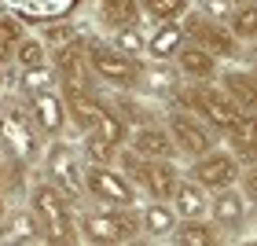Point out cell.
I'll return each instance as SVG.
<instances>
[{
	"mask_svg": "<svg viewBox=\"0 0 257 246\" xmlns=\"http://www.w3.org/2000/svg\"><path fill=\"white\" fill-rule=\"evenodd\" d=\"M173 107L195 114V118L206 121L217 136L228 133V129H235L246 118V114L228 99V92L220 85H209V81H180L177 92H173Z\"/></svg>",
	"mask_w": 257,
	"mask_h": 246,
	"instance_id": "6da1fadb",
	"label": "cell"
},
{
	"mask_svg": "<svg viewBox=\"0 0 257 246\" xmlns=\"http://www.w3.org/2000/svg\"><path fill=\"white\" fill-rule=\"evenodd\" d=\"M77 231L85 242H96V246L136 242L144 235V228H140V206H103V209H92V213H81Z\"/></svg>",
	"mask_w": 257,
	"mask_h": 246,
	"instance_id": "7a4b0ae2",
	"label": "cell"
},
{
	"mask_svg": "<svg viewBox=\"0 0 257 246\" xmlns=\"http://www.w3.org/2000/svg\"><path fill=\"white\" fill-rule=\"evenodd\" d=\"M114 166H118L147 198H166V202H169V195H173V187H177V180L184 177L173 158H140L136 151H128L125 144L118 147Z\"/></svg>",
	"mask_w": 257,
	"mask_h": 246,
	"instance_id": "3957f363",
	"label": "cell"
},
{
	"mask_svg": "<svg viewBox=\"0 0 257 246\" xmlns=\"http://www.w3.org/2000/svg\"><path fill=\"white\" fill-rule=\"evenodd\" d=\"M81 184H85V195L92 198V202H99V206H140V187L128 180L118 166L85 162Z\"/></svg>",
	"mask_w": 257,
	"mask_h": 246,
	"instance_id": "277c9868",
	"label": "cell"
},
{
	"mask_svg": "<svg viewBox=\"0 0 257 246\" xmlns=\"http://www.w3.org/2000/svg\"><path fill=\"white\" fill-rule=\"evenodd\" d=\"M88 70H92V81L128 92V88H136L140 59L114 48L110 41H88Z\"/></svg>",
	"mask_w": 257,
	"mask_h": 246,
	"instance_id": "5b68a950",
	"label": "cell"
},
{
	"mask_svg": "<svg viewBox=\"0 0 257 246\" xmlns=\"http://www.w3.org/2000/svg\"><path fill=\"white\" fill-rule=\"evenodd\" d=\"M0 144L8 147V155L15 162H30L44 151L41 129L33 125L30 110H22L19 103H11V99L0 103Z\"/></svg>",
	"mask_w": 257,
	"mask_h": 246,
	"instance_id": "8992f818",
	"label": "cell"
},
{
	"mask_svg": "<svg viewBox=\"0 0 257 246\" xmlns=\"http://www.w3.org/2000/svg\"><path fill=\"white\" fill-rule=\"evenodd\" d=\"M180 33H184V41H191V44H198V48L213 52L217 59H231V55L242 52V44L228 33L224 22L206 19L202 11H195V8H188L180 15Z\"/></svg>",
	"mask_w": 257,
	"mask_h": 246,
	"instance_id": "52a82bcc",
	"label": "cell"
},
{
	"mask_svg": "<svg viewBox=\"0 0 257 246\" xmlns=\"http://www.w3.org/2000/svg\"><path fill=\"white\" fill-rule=\"evenodd\" d=\"M41 155H44V173H48V180L59 187V191L70 198V202H77V198L85 195V184H81L85 158H81L70 144H63L59 136H55V144H48V147L41 151Z\"/></svg>",
	"mask_w": 257,
	"mask_h": 246,
	"instance_id": "ba28073f",
	"label": "cell"
},
{
	"mask_svg": "<svg viewBox=\"0 0 257 246\" xmlns=\"http://www.w3.org/2000/svg\"><path fill=\"white\" fill-rule=\"evenodd\" d=\"M239 173H242V166L228 147H209L206 155L191 158V166L184 169V177H191L198 187H206V191H220V187L239 184Z\"/></svg>",
	"mask_w": 257,
	"mask_h": 246,
	"instance_id": "9c48e42d",
	"label": "cell"
},
{
	"mask_svg": "<svg viewBox=\"0 0 257 246\" xmlns=\"http://www.w3.org/2000/svg\"><path fill=\"white\" fill-rule=\"evenodd\" d=\"M166 133H169V140H173V147H177V155L188 158V162L198 158V155H206L209 147H217V133H213V129H209L206 121H198L195 114L180 110V107L169 110Z\"/></svg>",
	"mask_w": 257,
	"mask_h": 246,
	"instance_id": "30bf717a",
	"label": "cell"
},
{
	"mask_svg": "<svg viewBox=\"0 0 257 246\" xmlns=\"http://www.w3.org/2000/svg\"><path fill=\"white\" fill-rule=\"evenodd\" d=\"M52 70L59 88H92V70H88V41L70 37L52 48Z\"/></svg>",
	"mask_w": 257,
	"mask_h": 246,
	"instance_id": "8fae6325",
	"label": "cell"
},
{
	"mask_svg": "<svg viewBox=\"0 0 257 246\" xmlns=\"http://www.w3.org/2000/svg\"><path fill=\"white\" fill-rule=\"evenodd\" d=\"M206 217L217 224V231L224 239L239 235L250 220V198L239 191V184L231 187H220V191H209V206H206Z\"/></svg>",
	"mask_w": 257,
	"mask_h": 246,
	"instance_id": "7c38bea8",
	"label": "cell"
},
{
	"mask_svg": "<svg viewBox=\"0 0 257 246\" xmlns=\"http://www.w3.org/2000/svg\"><path fill=\"white\" fill-rule=\"evenodd\" d=\"M26 103H30L26 110H30L33 125L41 129V136H59L63 129H66V103H63L59 85L33 92V96H26Z\"/></svg>",
	"mask_w": 257,
	"mask_h": 246,
	"instance_id": "4fadbf2b",
	"label": "cell"
},
{
	"mask_svg": "<svg viewBox=\"0 0 257 246\" xmlns=\"http://www.w3.org/2000/svg\"><path fill=\"white\" fill-rule=\"evenodd\" d=\"M59 92H63V103H66V125H74L77 133L96 129L99 118L110 110V103L99 99L92 88H59Z\"/></svg>",
	"mask_w": 257,
	"mask_h": 246,
	"instance_id": "5bb4252c",
	"label": "cell"
},
{
	"mask_svg": "<svg viewBox=\"0 0 257 246\" xmlns=\"http://www.w3.org/2000/svg\"><path fill=\"white\" fill-rule=\"evenodd\" d=\"M125 147L128 151H136L140 158H173L177 162V147H173V140L166 133V125H158V121H144V125H133L125 133Z\"/></svg>",
	"mask_w": 257,
	"mask_h": 246,
	"instance_id": "9a60e30c",
	"label": "cell"
},
{
	"mask_svg": "<svg viewBox=\"0 0 257 246\" xmlns=\"http://www.w3.org/2000/svg\"><path fill=\"white\" fill-rule=\"evenodd\" d=\"M173 66H177L180 81H217V74H220V59L217 55L198 48V44H191V41L180 44V52L173 55Z\"/></svg>",
	"mask_w": 257,
	"mask_h": 246,
	"instance_id": "2e32d148",
	"label": "cell"
},
{
	"mask_svg": "<svg viewBox=\"0 0 257 246\" xmlns=\"http://www.w3.org/2000/svg\"><path fill=\"white\" fill-rule=\"evenodd\" d=\"M169 206L177 220H191V217H206V206H209V191L206 187H198L191 177H180L177 187H173L169 195Z\"/></svg>",
	"mask_w": 257,
	"mask_h": 246,
	"instance_id": "e0dca14e",
	"label": "cell"
},
{
	"mask_svg": "<svg viewBox=\"0 0 257 246\" xmlns=\"http://www.w3.org/2000/svg\"><path fill=\"white\" fill-rule=\"evenodd\" d=\"M180 85V74H177V66H169V63H140V77H136V88L140 92H155V96H166L173 99V92H177Z\"/></svg>",
	"mask_w": 257,
	"mask_h": 246,
	"instance_id": "ac0fdd59",
	"label": "cell"
},
{
	"mask_svg": "<svg viewBox=\"0 0 257 246\" xmlns=\"http://www.w3.org/2000/svg\"><path fill=\"white\" fill-rule=\"evenodd\" d=\"M169 242H177V246H217V242H224V235L217 231V224L209 217H191V220H177V228L169 231Z\"/></svg>",
	"mask_w": 257,
	"mask_h": 246,
	"instance_id": "d6986e66",
	"label": "cell"
},
{
	"mask_svg": "<svg viewBox=\"0 0 257 246\" xmlns=\"http://www.w3.org/2000/svg\"><path fill=\"white\" fill-rule=\"evenodd\" d=\"M217 81H220V88L228 92V99L235 103L242 114H253V107H257V81H253L250 70H224V74H217Z\"/></svg>",
	"mask_w": 257,
	"mask_h": 246,
	"instance_id": "ffe728a7",
	"label": "cell"
},
{
	"mask_svg": "<svg viewBox=\"0 0 257 246\" xmlns=\"http://www.w3.org/2000/svg\"><path fill=\"white\" fill-rule=\"evenodd\" d=\"M140 228L147 239H169V231L177 228V213L166 198H147V206L140 209Z\"/></svg>",
	"mask_w": 257,
	"mask_h": 246,
	"instance_id": "44dd1931",
	"label": "cell"
},
{
	"mask_svg": "<svg viewBox=\"0 0 257 246\" xmlns=\"http://www.w3.org/2000/svg\"><path fill=\"white\" fill-rule=\"evenodd\" d=\"M180 44H184L180 22H158L155 33L147 37L144 55H147V59H155V63H173V55L180 52Z\"/></svg>",
	"mask_w": 257,
	"mask_h": 246,
	"instance_id": "7402d4cb",
	"label": "cell"
},
{
	"mask_svg": "<svg viewBox=\"0 0 257 246\" xmlns=\"http://www.w3.org/2000/svg\"><path fill=\"white\" fill-rule=\"evenodd\" d=\"M0 231H11V242H44V224L37 220L33 209H26V213H22V209L8 213Z\"/></svg>",
	"mask_w": 257,
	"mask_h": 246,
	"instance_id": "603a6c76",
	"label": "cell"
},
{
	"mask_svg": "<svg viewBox=\"0 0 257 246\" xmlns=\"http://www.w3.org/2000/svg\"><path fill=\"white\" fill-rule=\"evenodd\" d=\"M224 26H228V33L242 44V48L253 44V37H257V4H253V0L235 4V8H231V15L224 19Z\"/></svg>",
	"mask_w": 257,
	"mask_h": 246,
	"instance_id": "cb8c5ba5",
	"label": "cell"
},
{
	"mask_svg": "<svg viewBox=\"0 0 257 246\" xmlns=\"http://www.w3.org/2000/svg\"><path fill=\"white\" fill-rule=\"evenodd\" d=\"M22 37H26V26L15 15H0V66L15 63V48Z\"/></svg>",
	"mask_w": 257,
	"mask_h": 246,
	"instance_id": "d4e9b609",
	"label": "cell"
},
{
	"mask_svg": "<svg viewBox=\"0 0 257 246\" xmlns=\"http://www.w3.org/2000/svg\"><path fill=\"white\" fill-rule=\"evenodd\" d=\"M52 59V52H48V44H44L41 37H22L19 41V48H15V66L19 70H33V66H48Z\"/></svg>",
	"mask_w": 257,
	"mask_h": 246,
	"instance_id": "484cf974",
	"label": "cell"
},
{
	"mask_svg": "<svg viewBox=\"0 0 257 246\" xmlns=\"http://www.w3.org/2000/svg\"><path fill=\"white\" fill-rule=\"evenodd\" d=\"M96 4H99V19L107 22L110 30L140 19V0H96Z\"/></svg>",
	"mask_w": 257,
	"mask_h": 246,
	"instance_id": "4316f807",
	"label": "cell"
},
{
	"mask_svg": "<svg viewBox=\"0 0 257 246\" xmlns=\"http://www.w3.org/2000/svg\"><path fill=\"white\" fill-rule=\"evenodd\" d=\"M110 44L114 48H121L125 55H144V48H147V33L140 30V19L136 22H125V26H114V33H110Z\"/></svg>",
	"mask_w": 257,
	"mask_h": 246,
	"instance_id": "83f0119b",
	"label": "cell"
},
{
	"mask_svg": "<svg viewBox=\"0 0 257 246\" xmlns=\"http://www.w3.org/2000/svg\"><path fill=\"white\" fill-rule=\"evenodd\" d=\"M191 8V0H140V15L151 22H180V15Z\"/></svg>",
	"mask_w": 257,
	"mask_h": 246,
	"instance_id": "f1b7e54d",
	"label": "cell"
},
{
	"mask_svg": "<svg viewBox=\"0 0 257 246\" xmlns=\"http://www.w3.org/2000/svg\"><path fill=\"white\" fill-rule=\"evenodd\" d=\"M81 136H85V144H81V158H85V162H107V166H114V158H118V144L103 140L99 133H81Z\"/></svg>",
	"mask_w": 257,
	"mask_h": 246,
	"instance_id": "f546056e",
	"label": "cell"
},
{
	"mask_svg": "<svg viewBox=\"0 0 257 246\" xmlns=\"http://www.w3.org/2000/svg\"><path fill=\"white\" fill-rule=\"evenodd\" d=\"M19 85H22V96H33V92H41V88H55L59 81H55V70H52V63H48V66L22 70V74H19Z\"/></svg>",
	"mask_w": 257,
	"mask_h": 246,
	"instance_id": "4dcf8cb0",
	"label": "cell"
},
{
	"mask_svg": "<svg viewBox=\"0 0 257 246\" xmlns=\"http://www.w3.org/2000/svg\"><path fill=\"white\" fill-rule=\"evenodd\" d=\"M231 8H235L231 0H198V8H195V11H202V15H206V19H213V22H224V19L231 15Z\"/></svg>",
	"mask_w": 257,
	"mask_h": 246,
	"instance_id": "1f68e13d",
	"label": "cell"
},
{
	"mask_svg": "<svg viewBox=\"0 0 257 246\" xmlns=\"http://www.w3.org/2000/svg\"><path fill=\"white\" fill-rule=\"evenodd\" d=\"M70 37H77L70 22H48V26H44V33H41V41L52 44V48H55V44H63V41H70Z\"/></svg>",
	"mask_w": 257,
	"mask_h": 246,
	"instance_id": "d6a6232c",
	"label": "cell"
},
{
	"mask_svg": "<svg viewBox=\"0 0 257 246\" xmlns=\"http://www.w3.org/2000/svg\"><path fill=\"white\" fill-rule=\"evenodd\" d=\"M231 4H246V0H231Z\"/></svg>",
	"mask_w": 257,
	"mask_h": 246,
	"instance_id": "836d02e7",
	"label": "cell"
},
{
	"mask_svg": "<svg viewBox=\"0 0 257 246\" xmlns=\"http://www.w3.org/2000/svg\"><path fill=\"white\" fill-rule=\"evenodd\" d=\"M0 70H4V66H0ZM0 77H4V74H0Z\"/></svg>",
	"mask_w": 257,
	"mask_h": 246,
	"instance_id": "e575fe53",
	"label": "cell"
}]
</instances>
